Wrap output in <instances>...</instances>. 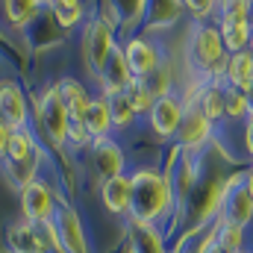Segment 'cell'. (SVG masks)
<instances>
[{
    "mask_svg": "<svg viewBox=\"0 0 253 253\" xmlns=\"http://www.w3.org/2000/svg\"><path fill=\"white\" fill-rule=\"evenodd\" d=\"M0 118L12 129H27L30 124V106L15 80H0Z\"/></svg>",
    "mask_w": 253,
    "mask_h": 253,
    "instance_id": "13",
    "label": "cell"
},
{
    "mask_svg": "<svg viewBox=\"0 0 253 253\" xmlns=\"http://www.w3.org/2000/svg\"><path fill=\"white\" fill-rule=\"evenodd\" d=\"M245 189H248V194L253 197V165L245 171Z\"/></svg>",
    "mask_w": 253,
    "mask_h": 253,
    "instance_id": "35",
    "label": "cell"
},
{
    "mask_svg": "<svg viewBox=\"0 0 253 253\" xmlns=\"http://www.w3.org/2000/svg\"><path fill=\"white\" fill-rule=\"evenodd\" d=\"M132 180V203H129V221H141V224H162L171 221L177 212L174 203V189L165 171L147 165V168H135L129 174Z\"/></svg>",
    "mask_w": 253,
    "mask_h": 253,
    "instance_id": "1",
    "label": "cell"
},
{
    "mask_svg": "<svg viewBox=\"0 0 253 253\" xmlns=\"http://www.w3.org/2000/svg\"><path fill=\"white\" fill-rule=\"evenodd\" d=\"M83 124H85V129H88L91 141H97V138H109V132L115 129V126H112V109H109V97H103V94L91 97V106H88V112H85Z\"/></svg>",
    "mask_w": 253,
    "mask_h": 253,
    "instance_id": "22",
    "label": "cell"
},
{
    "mask_svg": "<svg viewBox=\"0 0 253 253\" xmlns=\"http://www.w3.org/2000/svg\"><path fill=\"white\" fill-rule=\"evenodd\" d=\"M191 253H194V251H191Z\"/></svg>",
    "mask_w": 253,
    "mask_h": 253,
    "instance_id": "38",
    "label": "cell"
},
{
    "mask_svg": "<svg viewBox=\"0 0 253 253\" xmlns=\"http://www.w3.org/2000/svg\"><path fill=\"white\" fill-rule=\"evenodd\" d=\"M183 118H186V103H183V97L177 91L156 97L153 109L147 112V124L159 138H177V132L183 126Z\"/></svg>",
    "mask_w": 253,
    "mask_h": 253,
    "instance_id": "8",
    "label": "cell"
},
{
    "mask_svg": "<svg viewBox=\"0 0 253 253\" xmlns=\"http://www.w3.org/2000/svg\"><path fill=\"white\" fill-rule=\"evenodd\" d=\"M56 215H53V227H56V236H59V245L65 253H91L88 248V239H85V230H83V221L77 215V209L56 197Z\"/></svg>",
    "mask_w": 253,
    "mask_h": 253,
    "instance_id": "9",
    "label": "cell"
},
{
    "mask_svg": "<svg viewBox=\"0 0 253 253\" xmlns=\"http://www.w3.org/2000/svg\"><path fill=\"white\" fill-rule=\"evenodd\" d=\"M24 39H27V44H30L33 50L56 47V44L65 39V30L56 24V18H53V12H50V3L42 9V15H39L33 24L24 27Z\"/></svg>",
    "mask_w": 253,
    "mask_h": 253,
    "instance_id": "14",
    "label": "cell"
},
{
    "mask_svg": "<svg viewBox=\"0 0 253 253\" xmlns=\"http://www.w3.org/2000/svg\"><path fill=\"white\" fill-rule=\"evenodd\" d=\"M91 168H94V174L100 177V183L126 174L124 171L126 159H124L121 144L112 141V138H97V141H91Z\"/></svg>",
    "mask_w": 253,
    "mask_h": 253,
    "instance_id": "12",
    "label": "cell"
},
{
    "mask_svg": "<svg viewBox=\"0 0 253 253\" xmlns=\"http://www.w3.org/2000/svg\"><path fill=\"white\" fill-rule=\"evenodd\" d=\"M6 242H9V251L12 253H44L42 245H39V239H36V233H33V224L30 221L9 227Z\"/></svg>",
    "mask_w": 253,
    "mask_h": 253,
    "instance_id": "26",
    "label": "cell"
},
{
    "mask_svg": "<svg viewBox=\"0 0 253 253\" xmlns=\"http://www.w3.org/2000/svg\"><path fill=\"white\" fill-rule=\"evenodd\" d=\"M47 3H36V0H6L3 3V15H6V21L9 24H15V27H27V24H33L39 15H42V9H44Z\"/></svg>",
    "mask_w": 253,
    "mask_h": 253,
    "instance_id": "25",
    "label": "cell"
},
{
    "mask_svg": "<svg viewBox=\"0 0 253 253\" xmlns=\"http://www.w3.org/2000/svg\"><path fill=\"white\" fill-rule=\"evenodd\" d=\"M224 85H233L245 94L253 91V53L251 50H242V53H233L227 71H224Z\"/></svg>",
    "mask_w": 253,
    "mask_h": 253,
    "instance_id": "23",
    "label": "cell"
},
{
    "mask_svg": "<svg viewBox=\"0 0 253 253\" xmlns=\"http://www.w3.org/2000/svg\"><path fill=\"white\" fill-rule=\"evenodd\" d=\"M248 50H251V53H253V36H251V47H248Z\"/></svg>",
    "mask_w": 253,
    "mask_h": 253,
    "instance_id": "36",
    "label": "cell"
},
{
    "mask_svg": "<svg viewBox=\"0 0 253 253\" xmlns=\"http://www.w3.org/2000/svg\"><path fill=\"white\" fill-rule=\"evenodd\" d=\"M215 242H218V251L224 253H239V251H251L248 248V230L236 227V224H227V221H215Z\"/></svg>",
    "mask_w": 253,
    "mask_h": 253,
    "instance_id": "24",
    "label": "cell"
},
{
    "mask_svg": "<svg viewBox=\"0 0 253 253\" xmlns=\"http://www.w3.org/2000/svg\"><path fill=\"white\" fill-rule=\"evenodd\" d=\"M118 47V39H115V30L106 27L97 15L88 21L85 33H83V56H85V65L94 77H100V71L106 68L109 56L115 53Z\"/></svg>",
    "mask_w": 253,
    "mask_h": 253,
    "instance_id": "6",
    "label": "cell"
},
{
    "mask_svg": "<svg viewBox=\"0 0 253 253\" xmlns=\"http://www.w3.org/2000/svg\"><path fill=\"white\" fill-rule=\"evenodd\" d=\"M224 94H227V121H233V124L242 121L245 124L251 118V100H248V94L239 91V88H233V85H227Z\"/></svg>",
    "mask_w": 253,
    "mask_h": 253,
    "instance_id": "29",
    "label": "cell"
},
{
    "mask_svg": "<svg viewBox=\"0 0 253 253\" xmlns=\"http://www.w3.org/2000/svg\"><path fill=\"white\" fill-rule=\"evenodd\" d=\"M100 200L112 215H129V203H132V180H129V174L103 180L100 183Z\"/></svg>",
    "mask_w": 253,
    "mask_h": 253,
    "instance_id": "16",
    "label": "cell"
},
{
    "mask_svg": "<svg viewBox=\"0 0 253 253\" xmlns=\"http://www.w3.org/2000/svg\"><path fill=\"white\" fill-rule=\"evenodd\" d=\"M121 47H124V56H126V62H129V71H132L135 80H150L162 65L168 62L162 44L156 39H150V36H141V33L124 39Z\"/></svg>",
    "mask_w": 253,
    "mask_h": 253,
    "instance_id": "5",
    "label": "cell"
},
{
    "mask_svg": "<svg viewBox=\"0 0 253 253\" xmlns=\"http://www.w3.org/2000/svg\"><path fill=\"white\" fill-rule=\"evenodd\" d=\"M36 118H39V126H42L44 138L53 147H65L68 144V109H65L56 85H47L39 94V100H36Z\"/></svg>",
    "mask_w": 253,
    "mask_h": 253,
    "instance_id": "4",
    "label": "cell"
},
{
    "mask_svg": "<svg viewBox=\"0 0 253 253\" xmlns=\"http://www.w3.org/2000/svg\"><path fill=\"white\" fill-rule=\"evenodd\" d=\"M56 194L50 191V186L44 180H33L30 186L21 189V209L27 215L30 224H44V221H53L56 215Z\"/></svg>",
    "mask_w": 253,
    "mask_h": 253,
    "instance_id": "11",
    "label": "cell"
},
{
    "mask_svg": "<svg viewBox=\"0 0 253 253\" xmlns=\"http://www.w3.org/2000/svg\"><path fill=\"white\" fill-rule=\"evenodd\" d=\"M50 12H53L56 24L62 27L65 33L74 30L77 24H83V18H85V6L77 3V0H53L50 3Z\"/></svg>",
    "mask_w": 253,
    "mask_h": 253,
    "instance_id": "27",
    "label": "cell"
},
{
    "mask_svg": "<svg viewBox=\"0 0 253 253\" xmlns=\"http://www.w3.org/2000/svg\"><path fill=\"white\" fill-rule=\"evenodd\" d=\"M218 30H221V39H224V47L227 53H242L251 47V36H253V21H239V18H224L218 15L215 18Z\"/></svg>",
    "mask_w": 253,
    "mask_h": 253,
    "instance_id": "19",
    "label": "cell"
},
{
    "mask_svg": "<svg viewBox=\"0 0 253 253\" xmlns=\"http://www.w3.org/2000/svg\"><path fill=\"white\" fill-rule=\"evenodd\" d=\"M224 189H227V197H224V206H221V221L248 230L253 224V197L245 189V171L230 174L224 180Z\"/></svg>",
    "mask_w": 253,
    "mask_h": 253,
    "instance_id": "7",
    "label": "cell"
},
{
    "mask_svg": "<svg viewBox=\"0 0 253 253\" xmlns=\"http://www.w3.org/2000/svg\"><path fill=\"white\" fill-rule=\"evenodd\" d=\"M215 135V124L197 109V106H189L186 109V118H183V126L177 132V147L183 153H191V156H200V150L212 141Z\"/></svg>",
    "mask_w": 253,
    "mask_h": 253,
    "instance_id": "10",
    "label": "cell"
},
{
    "mask_svg": "<svg viewBox=\"0 0 253 253\" xmlns=\"http://www.w3.org/2000/svg\"><path fill=\"white\" fill-rule=\"evenodd\" d=\"M109 109H112V126H115V129H126V126L138 118L135 109L129 106V100H126L124 94H112V97H109Z\"/></svg>",
    "mask_w": 253,
    "mask_h": 253,
    "instance_id": "31",
    "label": "cell"
},
{
    "mask_svg": "<svg viewBox=\"0 0 253 253\" xmlns=\"http://www.w3.org/2000/svg\"><path fill=\"white\" fill-rule=\"evenodd\" d=\"M245 150L251 153V159H253V115L245 121Z\"/></svg>",
    "mask_w": 253,
    "mask_h": 253,
    "instance_id": "34",
    "label": "cell"
},
{
    "mask_svg": "<svg viewBox=\"0 0 253 253\" xmlns=\"http://www.w3.org/2000/svg\"><path fill=\"white\" fill-rule=\"evenodd\" d=\"M39 165H42V147L36 144L33 132L30 129H15L12 144H9V153L3 159V171L9 177V183L18 186V189L30 186L33 180H39L36 177Z\"/></svg>",
    "mask_w": 253,
    "mask_h": 253,
    "instance_id": "3",
    "label": "cell"
},
{
    "mask_svg": "<svg viewBox=\"0 0 253 253\" xmlns=\"http://www.w3.org/2000/svg\"><path fill=\"white\" fill-rule=\"evenodd\" d=\"M186 12L191 15L194 24H212L218 18V3L215 0H189Z\"/></svg>",
    "mask_w": 253,
    "mask_h": 253,
    "instance_id": "32",
    "label": "cell"
},
{
    "mask_svg": "<svg viewBox=\"0 0 253 253\" xmlns=\"http://www.w3.org/2000/svg\"><path fill=\"white\" fill-rule=\"evenodd\" d=\"M239 253H253V251H239Z\"/></svg>",
    "mask_w": 253,
    "mask_h": 253,
    "instance_id": "37",
    "label": "cell"
},
{
    "mask_svg": "<svg viewBox=\"0 0 253 253\" xmlns=\"http://www.w3.org/2000/svg\"><path fill=\"white\" fill-rule=\"evenodd\" d=\"M100 94L103 97H112V94H124L126 91V85L135 80L132 77V71H129V62H126V56H124V47L118 44L115 47V53L109 56V62H106V68L100 71Z\"/></svg>",
    "mask_w": 253,
    "mask_h": 253,
    "instance_id": "15",
    "label": "cell"
},
{
    "mask_svg": "<svg viewBox=\"0 0 253 253\" xmlns=\"http://www.w3.org/2000/svg\"><path fill=\"white\" fill-rule=\"evenodd\" d=\"M124 97L129 100V106L135 109V115H147V112L153 109V103H156V94L150 91L147 80H132V83L126 85Z\"/></svg>",
    "mask_w": 253,
    "mask_h": 253,
    "instance_id": "28",
    "label": "cell"
},
{
    "mask_svg": "<svg viewBox=\"0 0 253 253\" xmlns=\"http://www.w3.org/2000/svg\"><path fill=\"white\" fill-rule=\"evenodd\" d=\"M118 9V30H132L135 24H144L147 15V3L135 0V3H115Z\"/></svg>",
    "mask_w": 253,
    "mask_h": 253,
    "instance_id": "30",
    "label": "cell"
},
{
    "mask_svg": "<svg viewBox=\"0 0 253 253\" xmlns=\"http://www.w3.org/2000/svg\"><path fill=\"white\" fill-rule=\"evenodd\" d=\"M56 88H59V97H62L65 109H68V121H83L88 106H91V94L85 91V85L74 77H62L56 83Z\"/></svg>",
    "mask_w": 253,
    "mask_h": 253,
    "instance_id": "18",
    "label": "cell"
},
{
    "mask_svg": "<svg viewBox=\"0 0 253 253\" xmlns=\"http://www.w3.org/2000/svg\"><path fill=\"white\" fill-rule=\"evenodd\" d=\"M186 12V3H147V15H144V36L150 33H165L168 27H174L180 21V15Z\"/></svg>",
    "mask_w": 253,
    "mask_h": 253,
    "instance_id": "21",
    "label": "cell"
},
{
    "mask_svg": "<svg viewBox=\"0 0 253 253\" xmlns=\"http://www.w3.org/2000/svg\"><path fill=\"white\" fill-rule=\"evenodd\" d=\"M224 83H206L203 80V85H200V91H197V100H194V106L212 121V124H221L224 118H227V94H224Z\"/></svg>",
    "mask_w": 253,
    "mask_h": 253,
    "instance_id": "20",
    "label": "cell"
},
{
    "mask_svg": "<svg viewBox=\"0 0 253 253\" xmlns=\"http://www.w3.org/2000/svg\"><path fill=\"white\" fill-rule=\"evenodd\" d=\"M189 65L191 71L197 74V80H206V83H224V71L230 62V53L224 47V39H221V30L218 24H194L189 30Z\"/></svg>",
    "mask_w": 253,
    "mask_h": 253,
    "instance_id": "2",
    "label": "cell"
},
{
    "mask_svg": "<svg viewBox=\"0 0 253 253\" xmlns=\"http://www.w3.org/2000/svg\"><path fill=\"white\" fill-rule=\"evenodd\" d=\"M126 239H129V253H168L165 233L159 227H153V224L129 221Z\"/></svg>",
    "mask_w": 253,
    "mask_h": 253,
    "instance_id": "17",
    "label": "cell"
},
{
    "mask_svg": "<svg viewBox=\"0 0 253 253\" xmlns=\"http://www.w3.org/2000/svg\"><path fill=\"white\" fill-rule=\"evenodd\" d=\"M12 135H15V129L6 124L3 118H0V162L6 159V153H9V144H12Z\"/></svg>",
    "mask_w": 253,
    "mask_h": 253,
    "instance_id": "33",
    "label": "cell"
}]
</instances>
